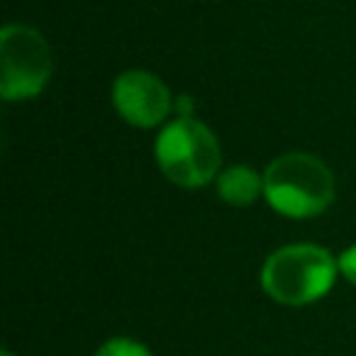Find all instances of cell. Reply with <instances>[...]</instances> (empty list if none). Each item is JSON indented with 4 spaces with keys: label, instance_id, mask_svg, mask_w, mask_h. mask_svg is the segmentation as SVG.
<instances>
[{
    "label": "cell",
    "instance_id": "1",
    "mask_svg": "<svg viewBox=\"0 0 356 356\" xmlns=\"http://www.w3.org/2000/svg\"><path fill=\"white\" fill-rule=\"evenodd\" d=\"M337 259L312 242L284 245L261 264V289L281 306H309L320 300L337 278Z\"/></svg>",
    "mask_w": 356,
    "mask_h": 356
},
{
    "label": "cell",
    "instance_id": "2",
    "mask_svg": "<svg viewBox=\"0 0 356 356\" xmlns=\"http://www.w3.org/2000/svg\"><path fill=\"white\" fill-rule=\"evenodd\" d=\"M264 197L281 217H317L334 200V172L312 153H284L264 170Z\"/></svg>",
    "mask_w": 356,
    "mask_h": 356
},
{
    "label": "cell",
    "instance_id": "3",
    "mask_svg": "<svg viewBox=\"0 0 356 356\" xmlns=\"http://www.w3.org/2000/svg\"><path fill=\"white\" fill-rule=\"evenodd\" d=\"M156 161L172 184L197 189L220 175L222 153L209 125L195 117H175L159 131Z\"/></svg>",
    "mask_w": 356,
    "mask_h": 356
},
{
    "label": "cell",
    "instance_id": "4",
    "mask_svg": "<svg viewBox=\"0 0 356 356\" xmlns=\"http://www.w3.org/2000/svg\"><path fill=\"white\" fill-rule=\"evenodd\" d=\"M0 95L6 100L36 97L53 72L47 39L31 25H6L0 31Z\"/></svg>",
    "mask_w": 356,
    "mask_h": 356
},
{
    "label": "cell",
    "instance_id": "5",
    "mask_svg": "<svg viewBox=\"0 0 356 356\" xmlns=\"http://www.w3.org/2000/svg\"><path fill=\"white\" fill-rule=\"evenodd\" d=\"M111 103L120 117L134 128H156L167 120L172 108L170 89L164 81L147 70H125L114 78Z\"/></svg>",
    "mask_w": 356,
    "mask_h": 356
},
{
    "label": "cell",
    "instance_id": "6",
    "mask_svg": "<svg viewBox=\"0 0 356 356\" xmlns=\"http://www.w3.org/2000/svg\"><path fill=\"white\" fill-rule=\"evenodd\" d=\"M259 195H264V175L248 164H234L217 175V197L228 206H250Z\"/></svg>",
    "mask_w": 356,
    "mask_h": 356
},
{
    "label": "cell",
    "instance_id": "7",
    "mask_svg": "<svg viewBox=\"0 0 356 356\" xmlns=\"http://www.w3.org/2000/svg\"><path fill=\"white\" fill-rule=\"evenodd\" d=\"M95 356H153L142 342H136V339H128V337H111V339H106L97 350H95Z\"/></svg>",
    "mask_w": 356,
    "mask_h": 356
},
{
    "label": "cell",
    "instance_id": "8",
    "mask_svg": "<svg viewBox=\"0 0 356 356\" xmlns=\"http://www.w3.org/2000/svg\"><path fill=\"white\" fill-rule=\"evenodd\" d=\"M337 267H339L342 278H345V281H350V284L356 286V245H350V248H345V250L339 253Z\"/></svg>",
    "mask_w": 356,
    "mask_h": 356
},
{
    "label": "cell",
    "instance_id": "9",
    "mask_svg": "<svg viewBox=\"0 0 356 356\" xmlns=\"http://www.w3.org/2000/svg\"><path fill=\"white\" fill-rule=\"evenodd\" d=\"M3 356H11V353H8V350H3Z\"/></svg>",
    "mask_w": 356,
    "mask_h": 356
}]
</instances>
